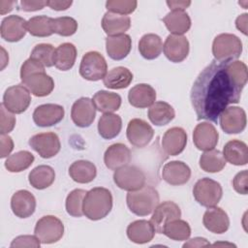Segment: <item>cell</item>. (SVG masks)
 Returning <instances> with one entry per match:
<instances>
[{
	"label": "cell",
	"mask_w": 248,
	"mask_h": 248,
	"mask_svg": "<svg viewBox=\"0 0 248 248\" xmlns=\"http://www.w3.org/2000/svg\"><path fill=\"white\" fill-rule=\"evenodd\" d=\"M132 39L127 34L108 36L106 39V49L108 56L113 60L124 59L131 51Z\"/></svg>",
	"instance_id": "484cf974"
},
{
	"label": "cell",
	"mask_w": 248,
	"mask_h": 248,
	"mask_svg": "<svg viewBox=\"0 0 248 248\" xmlns=\"http://www.w3.org/2000/svg\"><path fill=\"white\" fill-rule=\"evenodd\" d=\"M126 134L127 139L132 145L142 148L151 141L154 136V130L146 121L140 118H134L129 121Z\"/></svg>",
	"instance_id": "7c38bea8"
},
{
	"label": "cell",
	"mask_w": 248,
	"mask_h": 248,
	"mask_svg": "<svg viewBox=\"0 0 248 248\" xmlns=\"http://www.w3.org/2000/svg\"><path fill=\"white\" fill-rule=\"evenodd\" d=\"M73 4V2L70 1H59V0H50L46 1V6H48L50 9L55 11H65Z\"/></svg>",
	"instance_id": "f5cc1de1"
},
{
	"label": "cell",
	"mask_w": 248,
	"mask_h": 248,
	"mask_svg": "<svg viewBox=\"0 0 248 248\" xmlns=\"http://www.w3.org/2000/svg\"><path fill=\"white\" fill-rule=\"evenodd\" d=\"M27 32V21L16 15L8 16L2 20L0 33L2 39L15 43L20 41Z\"/></svg>",
	"instance_id": "e0dca14e"
},
{
	"label": "cell",
	"mask_w": 248,
	"mask_h": 248,
	"mask_svg": "<svg viewBox=\"0 0 248 248\" xmlns=\"http://www.w3.org/2000/svg\"><path fill=\"white\" fill-rule=\"evenodd\" d=\"M15 5H16V1H6V0H1L0 1V14L5 15L7 13H10Z\"/></svg>",
	"instance_id": "6f0895ef"
},
{
	"label": "cell",
	"mask_w": 248,
	"mask_h": 248,
	"mask_svg": "<svg viewBox=\"0 0 248 248\" xmlns=\"http://www.w3.org/2000/svg\"><path fill=\"white\" fill-rule=\"evenodd\" d=\"M247 178H248V172L246 170L238 172L234 176L232 180V187L237 193L241 195L247 194Z\"/></svg>",
	"instance_id": "681fc988"
},
{
	"label": "cell",
	"mask_w": 248,
	"mask_h": 248,
	"mask_svg": "<svg viewBox=\"0 0 248 248\" xmlns=\"http://www.w3.org/2000/svg\"><path fill=\"white\" fill-rule=\"evenodd\" d=\"M131 161V151L123 143H114L108 146L104 154V162L108 169L117 170Z\"/></svg>",
	"instance_id": "d4e9b609"
},
{
	"label": "cell",
	"mask_w": 248,
	"mask_h": 248,
	"mask_svg": "<svg viewBox=\"0 0 248 248\" xmlns=\"http://www.w3.org/2000/svg\"><path fill=\"white\" fill-rule=\"evenodd\" d=\"M51 20L46 16H33L27 21V31L35 37H48L53 34Z\"/></svg>",
	"instance_id": "b9f144b4"
},
{
	"label": "cell",
	"mask_w": 248,
	"mask_h": 248,
	"mask_svg": "<svg viewBox=\"0 0 248 248\" xmlns=\"http://www.w3.org/2000/svg\"><path fill=\"white\" fill-rule=\"evenodd\" d=\"M247 22H248V15L243 14L237 16L235 20V26L238 30H240L244 35H247Z\"/></svg>",
	"instance_id": "9f6ffc18"
},
{
	"label": "cell",
	"mask_w": 248,
	"mask_h": 248,
	"mask_svg": "<svg viewBox=\"0 0 248 248\" xmlns=\"http://www.w3.org/2000/svg\"><path fill=\"white\" fill-rule=\"evenodd\" d=\"M166 57L174 63L182 62L189 53V42L183 35H169L163 46Z\"/></svg>",
	"instance_id": "ac0fdd59"
},
{
	"label": "cell",
	"mask_w": 248,
	"mask_h": 248,
	"mask_svg": "<svg viewBox=\"0 0 248 248\" xmlns=\"http://www.w3.org/2000/svg\"><path fill=\"white\" fill-rule=\"evenodd\" d=\"M162 177L170 185H183L189 181L191 170L181 161H170L164 166Z\"/></svg>",
	"instance_id": "44dd1931"
},
{
	"label": "cell",
	"mask_w": 248,
	"mask_h": 248,
	"mask_svg": "<svg viewBox=\"0 0 248 248\" xmlns=\"http://www.w3.org/2000/svg\"><path fill=\"white\" fill-rule=\"evenodd\" d=\"M155 232L150 221L137 220L128 226L127 236L131 241L137 244H144L153 239Z\"/></svg>",
	"instance_id": "4316f807"
},
{
	"label": "cell",
	"mask_w": 248,
	"mask_h": 248,
	"mask_svg": "<svg viewBox=\"0 0 248 248\" xmlns=\"http://www.w3.org/2000/svg\"><path fill=\"white\" fill-rule=\"evenodd\" d=\"M218 138L216 128L208 122L198 124L193 132V141L196 147L202 151L214 149L218 143Z\"/></svg>",
	"instance_id": "d6986e66"
},
{
	"label": "cell",
	"mask_w": 248,
	"mask_h": 248,
	"mask_svg": "<svg viewBox=\"0 0 248 248\" xmlns=\"http://www.w3.org/2000/svg\"><path fill=\"white\" fill-rule=\"evenodd\" d=\"M219 245H222V246H224V245H225V246H231V247H232V246H233V247H235V245H234V244L228 243V242H225V243H224V242H216V243H214V244H213V246H219Z\"/></svg>",
	"instance_id": "680465c9"
},
{
	"label": "cell",
	"mask_w": 248,
	"mask_h": 248,
	"mask_svg": "<svg viewBox=\"0 0 248 248\" xmlns=\"http://www.w3.org/2000/svg\"><path fill=\"white\" fill-rule=\"evenodd\" d=\"M20 79L22 84L37 97L47 96L54 88V81L46 74L45 66L33 58H28L21 65Z\"/></svg>",
	"instance_id": "7a4b0ae2"
},
{
	"label": "cell",
	"mask_w": 248,
	"mask_h": 248,
	"mask_svg": "<svg viewBox=\"0 0 248 248\" xmlns=\"http://www.w3.org/2000/svg\"><path fill=\"white\" fill-rule=\"evenodd\" d=\"M247 80L248 70L242 61L213 60L200 73L191 89L197 118L216 123L229 105L239 102Z\"/></svg>",
	"instance_id": "6da1fadb"
},
{
	"label": "cell",
	"mask_w": 248,
	"mask_h": 248,
	"mask_svg": "<svg viewBox=\"0 0 248 248\" xmlns=\"http://www.w3.org/2000/svg\"><path fill=\"white\" fill-rule=\"evenodd\" d=\"M55 179L54 170L46 165H41L33 169L28 175L29 183L32 187L38 190H43L49 187Z\"/></svg>",
	"instance_id": "e575fe53"
},
{
	"label": "cell",
	"mask_w": 248,
	"mask_h": 248,
	"mask_svg": "<svg viewBox=\"0 0 248 248\" xmlns=\"http://www.w3.org/2000/svg\"><path fill=\"white\" fill-rule=\"evenodd\" d=\"M181 216V210L179 206L170 201L163 202L162 203H159L156 208L153 211L152 217L150 219V222L152 223L155 231L158 233H162L164 226L174 220L178 219Z\"/></svg>",
	"instance_id": "9a60e30c"
},
{
	"label": "cell",
	"mask_w": 248,
	"mask_h": 248,
	"mask_svg": "<svg viewBox=\"0 0 248 248\" xmlns=\"http://www.w3.org/2000/svg\"><path fill=\"white\" fill-rule=\"evenodd\" d=\"M51 28L53 33L60 36L68 37L74 35L78 30V22L75 18L70 16H61L52 18Z\"/></svg>",
	"instance_id": "ee69618b"
},
{
	"label": "cell",
	"mask_w": 248,
	"mask_h": 248,
	"mask_svg": "<svg viewBox=\"0 0 248 248\" xmlns=\"http://www.w3.org/2000/svg\"><path fill=\"white\" fill-rule=\"evenodd\" d=\"M1 158L7 157L14 149V141L8 134H1Z\"/></svg>",
	"instance_id": "f907efd6"
},
{
	"label": "cell",
	"mask_w": 248,
	"mask_h": 248,
	"mask_svg": "<svg viewBox=\"0 0 248 248\" xmlns=\"http://www.w3.org/2000/svg\"><path fill=\"white\" fill-rule=\"evenodd\" d=\"M40 239L36 235H19L16 236L11 243V247L19 248V247H31L39 248L41 245Z\"/></svg>",
	"instance_id": "c3c4849f"
},
{
	"label": "cell",
	"mask_w": 248,
	"mask_h": 248,
	"mask_svg": "<svg viewBox=\"0 0 248 248\" xmlns=\"http://www.w3.org/2000/svg\"><path fill=\"white\" fill-rule=\"evenodd\" d=\"M138 2L135 0H108L106 2L108 12L127 16L132 14L137 8Z\"/></svg>",
	"instance_id": "bcb514c9"
},
{
	"label": "cell",
	"mask_w": 248,
	"mask_h": 248,
	"mask_svg": "<svg viewBox=\"0 0 248 248\" xmlns=\"http://www.w3.org/2000/svg\"><path fill=\"white\" fill-rule=\"evenodd\" d=\"M219 122L225 133L238 134L246 127V113L239 107H228L220 114Z\"/></svg>",
	"instance_id": "4fadbf2b"
},
{
	"label": "cell",
	"mask_w": 248,
	"mask_h": 248,
	"mask_svg": "<svg viewBox=\"0 0 248 248\" xmlns=\"http://www.w3.org/2000/svg\"><path fill=\"white\" fill-rule=\"evenodd\" d=\"M163 50L161 38L153 33L143 35L139 42V51L141 56L147 60L157 58Z\"/></svg>",
	"instance_id": "74e56055"
},
{
	"label": "cell",
	"mask_w": 248,
	"mask_h": 248,
	"mask_svg": "<svg viewBox=\"0 0 248 248\" xmlns=\"http://www.w3.org/2000/svg\"><path fill=\"white\" fill-rule=\"evenodd\" d=\"M162 233L172 240L182 241L190 237L191 228L186 221L178 218L167 223L163 228Z\"/></svg>",
	"instance_id": "ab89813d"
},
{
	"label": "cell",
	"mask_w": 248,
	"mask_h": 248,
	"mask_svg": "<svg viewBox=\"0 0 248 248\" xmlns=\"http://www.w3.org/2000/svg\"><path fill=\"white\" fill-rule=\"evenodd\" d=\"M113 181L120 189L130 192L145 185V175L138 167L126 165L115 170Z\"/></svg>",
	"instance_id": "9c48e42d"
},
{
	"label": "cell",
	"mask_w": 248,
	"mask_h": 248,
	"mask_svg": "<svg viewBox=\"0 0 248 248\" xmlns=\"http://www.w3.org/2000/svg\"><path fill=\"white\" fill-rule=\"evenodd\" d=\"M187 143V134L180 127H172L169 129L163 136L162 148L169 156H176L180 154Z\"/></svg>",
	"instance_id": "ffe728a7"
},
{
	"label": "cell",
	"mask_w": 248,
	"mask_h": 248,
	"mask_svg": "<svg viewBox=\"0 0 248 248\" xmlns=\"http://www.w3.org/2000/svg\"><path fill=\"white\" fill-rule=\"evenodd\" d=\"M76 58V46L71 43H64L55 48L53 64L60 71H68L73 68Z\"/></svg>",
	"instance_id": "1f68e13d"
},
{
	"label": "cell",
	"mask_w": 248,
	"mask_h": 248,
	"mask_svg": "<svg viewBox=\"0 0 248 248\" xmlns=\"http://www.w3.org/2000/svg\"><path fill=\"white\" fill-rule=\"evenodd\" d=\"M86 191L82 189L73 190L66 199V211L73 217H81L83 215V201Z\"/></svg>",
	"instance_id": "7bdbcfd3"
},
{
	"label": "cell",
	"mask_w": 248,
	"mask_h": 248,
	"mask_svg": "<svg viewBox=\"0 0 248 248\" xmlns=\"http://www.w3.org/2000/svg\"><path fill=\"white\" fill-rule=\"evenodd\" d=\"M82 208L83 214L90 220L105 218L112 208L111 193L103 187L91 189L85 195Z\"/></svg>",
	"instance_id": "3957f363"
},
{
	"label": "cell",
	"mask_w": 248,
	"mask_h": 248,
	"mask_svg": "<svg viewBox=\"0 0 248 248\" xmlns=\"http://www.w3.org/2000/svg\"><path fill=\"white\" fill-rule=\"evenodd\" d=\"M0 132L1 134H9L15 128L16 117L13 112L4 107L3 104L0 106Z\"/></svg>",
	"instance_id": "7dc6e473"
},
{
	"label": "cell",
	"mask_w": 248,
	"mask_h": 248,
	"mask_svg": "<svg viewBox=\"0 0 248 248\" xmlns=\"http://www.w3.org/2000/svg\"><path fill=\"white\" fill-rule=\"evenodd\" d=\"M131 26V19L128 16L107 12L102 18V27L108 36L125 34Z\"/></svg>",
	"instance_id": "83f0119b"
},
{
	"label": "cell",
	"mask_w": 248,
	"mask_h": 248,
	"mask_svg": "<svg viewBox=\"0 0 248 248\" xmlns=\"http://www.w3.org/2000/svg\"><path fill=\"white\" fill-rule=\"evenodd\" d=\"M129 103L139 108L151 107L156 100L155 89L146 83H140L132 87L128 93Z\"/></svg>",
	"instance_id": "cb8c5ba5"
},
{
	"label": "cell",
	"mask_w": 248,
	"mask_h": 248,
	"mask_svg": "<svg viewBox=\"0 0 248 248\" xmlns=\"http://www.w3.org/2000/svg\"><path fill=\"white\" fill-rule=\"evenodd\" d=\"M195 200L202 206L212 207L217 205L223 196V190L217 181L208 177L198 180L193 188Z\"/></svg>",
	"instance_id": "8992f818"
},
{
	"label": "cell",
	"mask_w": 248,
	"mask_h": 248,
	"mask_svg": "<svg viewBox=\"0 0 248 248\" xmlns=\"http://www.w3.org/2000/svg\"><path fill=\"white\" fill-rule=\"evenodd\" d=\"M11 208L16 217L28 218L35 212L36 199L29 191L19 190L11 199Z\"/></svg>",
	"instance_id": "7402d4cb"
},
{
	"label": "cell",
	"mask_w": 248,
	"mask_h": 248,
	"mask_svg": "<svg viewBox=\"0 0 248 248\" xmlns=\"http://www.w3.org/2000/svg\"><path fill=\"white\" fill-rule=\"evenodd\" d=\"M69 174L72 179L78 183H89L96 177L97 170L93 163L78 160L70 166Z\"/></svg>",
	"instance_id": "d6a6232c"
},
{
	"label": "cell",
	"mask_w": 248,
	"mask_h": 248,
	"mask_svg": "<svg viewBox=\"0 0 248 248\" xmlns=\"http://www.w3.org/2000/svg\"><path fill=\"white\" fill-rule=\"evenodd\" d=\"M122 128L121 117L114 113H104L98 122V132L106 140L117 137Z\"/></svg>",
	"instance_id": "8d00e7d4"
},
{
	"label": "cell",
	"mask_w": 248,
	"mask_h": 248,
	"mask_svg": "<svg viewBox=\"0 0 248 248\" xmlns=\"http://www.w3.org/2000/svg\"><path fill=\"white\" fill-rule=\"evenodd\" d=\"M108 73V65L104 56L98 51L86 52L79 65V75L90 81L104 78Z\"/></svg>",
	"instance_id": "52a82bcc"
},
{
	"label": "cell",
	"mask_w": 248,
	"mask_h": 248,
	"mask_svg": "<svg viewBox=\"0 0 248 248\" xmlns=\"http://www.w3.org/2000/svg\"><path fill=\"white\" fill-rule=\"evenodd\" d=\"M96 116V108L93 101L87 97L77 100L71 109L73 122L80 128L89 127Z\"/></svg>",
	"instance_id": "5bb4252c"
},
{
	"label": "cell",
	"mask_w": 248,
	"mask_h": 248,
	"mask_svg": "<svg viewBox=\"0 0 248 248\" xmlns=\"http://www.w3.org/2000/svg\"><path fill=\"white\" fill-rule=\"evenodd\" d=\"M96 109L104 113H112L119 109L121 97L113 92L100 90L94 94L92 99Z\"/></svg>",
	"instance_id": "d590c367"
},
{
	"label": "cell",
	"mask_w": 248,
	"mask_h": 248,
	"mask_svg": "<svg viewBox=\"0 0 248 248\" xmlns=\"http://www.w3.org/2000/svg\"><path fill=\"white\" fill-rule=\"evenodd\" d=\"M30 103V91L23 84H16L6 89L2 104L11 112L19 114L28 108Z\"/></svg>",
	"instance_id": "30bf717a"
},
{
	"label": "cell",
	"mask_w": 248,
	"mask_h": 248,
	"mask_svg": "<svg viewBox=\"0 0 248 248\" xmlns=\"http://www.w3.org/2000/svg\"><path fill=\"white\" fill-rule=\"evenodd\" d=\"M203 226L211 232L223 233L230 227V219L228 214L220 207L212 206L204 212L202 218Z\"/></svg>",
	"instance_id": "603a6c76"
},
{
	"label": "cell",
	"mask_w": 248,
	"mask_h": 248,
	"mask_svg": "<svg viewBox=\"0 0 248 248\" xmlns=\"http://www.w3.org/2000/svg\"><path fill=\"white\" fill-rule=\"evenodd\" d=\"M223 156L232 165L244 166L248 162L247 145L241 140H232L225 144Z\"/></svg>",
	"instance_id": "f1b7e54d"
},
{
	"label": "cell",
	"mask_w": 248,
	"mask_h": 248,
	"mask_svg": "<svg viewBox=\"0 0 248 248\" xmlns=\"http://www.w3.org/2000/svg\"><path fill=\"white\" fill-rule=\"evenodd\" d=\"M226 166L223 153L217 149L204 151L200 158V167L206 172H218Z\"/></svg>",
	"instance_id": "f35d334b"
},
{
	"label": "cell",
	"mask_w": 248,
	"mask_h": 248,
	"mask_svg": "<svg viewBox=\"0 0 248 248\" xmlns=\"http://www.w3.org/2000/svg\"><path fill=\"white\" fill-rule=\"evenodd\" d=\"M55 48L49 44H39L37 45L30 55V58H33L43 64L45 67L53 66Z\"/></svg>",
	"instance_id": "f6af8a7d"
},
{
	"label": "cell",
	"mask_w": 248,
	"mask_h": 248,
	"mask_svg": "<svg viewBox=\"0 0 248 248\" xmlns=\"http://www.w3.org/2000/svg\"><path fill=\"white\" fill-rule=\"evenodd\" d=\"M29 145L42 158L45 159L55 156L61 148V143L58 136L52 132L34 135L29 140Z\"/></svg>",
	"instance_id": "8fae6325"
},
{
	"label": "cell",
	"mask_w": 248,
	"mask_h": 248,
	"mask_svg": "<svg viewBox=\"0 0 248 248\" xmlns=\"http://www.w3.org/2000/svg\"><path fill=\"white\" fill-rule=\"evenodd\" d=\"M34 155L26 150H21L10 155L6 162L5 168L11 172H20L28 169L34 162Z\"/></svg>",
	"instance_id": "60d3db41"
},
{
	"label": "cell",
	"mask_w": 248,
	"mask_h": 248,
	"mask_svg": "<svg viewBox=\"0 0 248 248\" xmlns=\"http://www.w3.org/2000/svg\"><path fill=\"white\" fill-rule=\"evenodd\" d=\"M34 232L42 243H55L60 240L64 234V225L57 217L46 215L38 220Z\"/></svg>",
	"instance_id": "ba28073f"
},
{
	"label": "cell",
	"mask_w": 248,
	"mask_h": 248,
	"mask_svg": "<svg viewBox=\"0 0 248 248\" xmlns=\"http://www.w3.org/2000/svg\"><path fill=\"white\" fill-rule=\"evenodd\" d=\"M175 116L173 108L163 101L155 102L148 109V118L152 124L156 126H164L169 124Z\"/></svg>",
	"instance_id": "836d02e7"
},
{
	"label": "cell",
	"mask_w": 248,
	"mask_h": 248,
	"mask_svg": "<svg viewBox=\"0 0 248 248\" xmlns=\"http://www.w3.org/2000/svg\"><path fill=\"white\" fill-rule=\"evenodd\" d=\"M168 30L172 35H182L191 27V19L184 11H170L163 18Z\"/></svg>",
	"instance_id": "f546056e"
},
{
	"label": "cell",
	"mask_w": 248,
	"mask_h": 248,
	"mask_svg": "<svg viewBox=\"0 0 248 248\" xmlns=\"http://www.w3.org/2000/svg\"><path fill=\"white\" fill-rule=\"evenodd\" d=\"M204 246H210V243L207 241V239L203 237H194L192 239H189L186 243L183 244V247H204Z\"/></svg>",
	"instance_id": "db71d44e"
},
{
	"label": "cell",
	"mask_w": 248,
	"mask_h": 248,
	"mask_svg": "<svg viewBox=\"0 0 248 248\" xmlns=\"http://www.w3.org/2000/svg\"><path fill=\"white\" fill-rule=\"evenodd\" d=\"M133 80L132 72L125 67H115L109 70L103 78L104 85L110 89H123Z\"/></svg>",
	"instance_id": "4dcf8cb0"
},
{
	"label": "cell",
	"mask_w": 248,
	"mask_h": 248,
	"mask_svg": "<svg viewBox=\"0 0 248 248\" xmlns=\"http://www.w3.org/2000/svg\"><path fill=\"white\" fill-rule=\"evenodd\" d=\"M171 11H184L191 5V1H167Z\"/></svg>",
	"instance_id": "11a10c76"
},
{
	"label": "cell",
	"mask_w": 248,
	"mask_h": 248,
	"mask_svg": "<svg viewBox=\"0 0 248 248\" xmlns=\"http://www.w3.org/2000/svg\"><path fill=\"white\" fill-rule=\"evenodd\" d=\"M241 52L242 43L237 36L223 33L215 37L212 44V53L216 61H233L241 55Z\"/></svg>",
	"instance_id": "5b68a950"
},
{
	"label": "cell",
	"mask_w": 248,
	"mask_h": 248,
	"mask_svg": "<svg viewBox=\"0 0 248 248\" xmlns=\"http://www.w3.org/2000/svg\"><path fill=\"white\" fill-rule=\"evenodd\" d=\"M21 10L25 12H35L42 10L45 6H46V1H30V0H22L20 2Z\"/></svg>",
	"instance_id": "816d5d0a"
},
{
	"label": "cell",
	"mask_w": 248,
	"mask_h": 248,
	"mask_svg": "<svg viewBox=\"0 0 248 248\" xmlns=\"http://www.w3.org/2000/svg\"><path fill=\"white\" fill-rule=\"evenodd\" d=\"M65 114L64 108L56 104H45L37 107L33 112V120L37 126L49 127L59 123Z\"/></svg>",
	"instance_id": "2e32d148"
},
{
	"label": "cell",
	"mask_w": 248,
	"mask_h": 248,
	"mask_svg": "<svg viewBox=\"0 0 248 248\" xmlns=\"http://www.w3.org/2000/svg\"><path fill=\"white\" fill-rule=\"evenodd\" d=\"M159 200L157 190L150 185L130 191L126 197L129 209L138 216H147L152 213L159 204Z\"/></svg>",
	"instance_id": "277c9868"
}]
</instances>
